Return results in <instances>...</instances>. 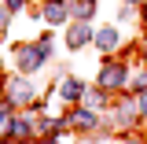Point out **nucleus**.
<instances>
[{"mask_svg": "<svg viewBox=\"0 0 147 144\" xmlns=\"http://www.w3.org/2000/svg\"><path fill=\"white\" fill-rule=\"evenodd\" d=\"M121 78H125L121 67H107V70H103V85H121Z\"/></svg>", "mask_w": 147, "mask_h": 144, "instance_id": "1", "label": "nucleus"}, {"mask_svg": "<svg viewBox=\"0 0 147 144\" xmlns=\"http://www.w3.org/2000/svg\"><path fill=\"white\" fill-rule=\"evenodd\" d=\"M66 41H70V48H77V44H85V41H88V30H85V26H74Z\"/></svg>", "mask_w": 147, "mask_h": 144, "instance_id": "2", "label": "nucleus"}, {"mask_svg": "<svg viewBox=\"0 0 147 144\" xmlns=\"http://www.w3.org/2000/svg\"><path fill=\"white\" fill-rule=\"evenodd\" d=\"M114 44H118V33L114 30H103L99 33V48H114Z\"/></svg>", "mask_w": 147, "mask_h": 144, "instance_id": "3", "label": "nucleus"}, {"mask_svg": "<svg viewBox=\"0 0 147 144\" xmlns=\"http://www.w3.org/2000/svg\"><path fill=\"white\" fill-rule=\"evenodd\" d=\"M140 104H144V111H147V92H144V100H140Z\"/></svg>", "mask_w": 147, "mask_h": 144, "instance_id": "4", "label": "nucleus"}, {"mask_svg": "<svg viewBox=\"0 0 147 144\" xmlns=\"http://www.w3.org/2000/svg\"><path fill=\"white\" fill-rule=\"evenodd\" d=\"M0 30H4V15H0Z\"/></svg>", "mask_w": 147, "mask_h": 144, "instance_id": "5", "label": "nucleus"}]
</instances>
